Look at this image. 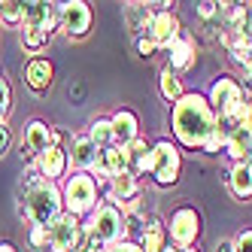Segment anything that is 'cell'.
<instances>
[{
	"instance_id": "obj_16",
	"label": "cell",
	"mask_w": 252,
	"mask_h": 252,
	"mask_svg": "<svg viewBox=\"0 0 252 252\" xmlns=\"http://www.w3.org/2000/svg\"><path fill=\"white\" fill-rule=\"evenodd\" d=\"M33 170H37L43 179H49V183H64L67 173H70L67 146H52L49 152L37 155V161H33Z\"/></svg>"
},
{
	"instance_id": "obj_1",
	"label": "cell",
	"mask_w": 252,
	"mask_h": 252,
	"mask_svg": "<svg viewBox=\"0 0 252 252\" xmlns=\"http://www.w3.org/2000/svg\"><path fill=\"white\" fill-rule=\"evenodd\" d=\"M15 204H19V216L28 225L49 228L64 213L61 183H49L33 167H25L19 189H15Z\"/></svg>"
},
{
	"instance_id": "obj_13",
	"label": "cell",
	"mask_w": 252,
	"mask_h": 252,
	"mask_svg": "<svg viewBox=\"0 0 252 252\" xmlns=\"http://www.w3.org/2000/svg\"><path fill=\"white\" fill-rule=\"evenodd\" d=\"M22 25L25 28H40V31L55 37V31H61L58 3H49V0H28V3H22Z\"/></svg>"
},
{
	"instance_id": "obj_10",
	"label": "cell",
	"mask_w": 252,
	"mask_h": 252,
	"mask_svg": "<svg viewBox=\"0 0 252 252\" xmlns=\"http://www.w3.org/2000/svg\"><path fill=\"white\" fill-rule=\"evenodd\" d=\"M64 140H70V137H64L61 128H55V125H49V122H43V119H31V122L25 125L22 146H25L33 158H37V155L49 152L52 146H67Z\"/></svg>"
},
{
	"instance_id": "obj_35",
	"label": "cell",
	"mask_w": 252,
	"mask_h": 252,
	"mask_svg": "<svg viewBox=\"0 0 252 252\" xmlns=\"http://www.w3.org/2000/svg\"><path fill=\"white\" fill-rule=\"evenodd\" d=\"M231 243H234V252H252V228H240L231 237Z\"/></svg>"
},
{
	"instance_id": "obj_11",
	"label": "cell",
	"mask_w": 252,
	"mask_h": 252,
	"mask_svg": "<svg viewBox=\"0 0 252 252\" xmlns=\"http://www.w3.org/2000/svg\"><path fill=\"white\" fill-rule=\"evenodd\" d=\"M140 197H143V183H140L134 173H119V176H113L110 179V189L103 191V201L116 204L122 213H128L131 207L143 204Z\"/></svg>"
},
{
	"instance_id": "obj_21",
	"label": "cell",
	"mask_w": 252,
	"mask_h": 252,
	"mask_svg": "<svg viewBox=\"0 0 252 252\" xmlns=\"http://www.w3.org/2000/svg\"><path fill=\"white\" fill-rule=\"evenodd\" d=\"M149 149H152V143L143 137V134L134 143L125 146V155H128V173H134L137 179L149 173Z\"/></svg>"
},
{
	"instance_id": "obj_30",
	"label": "cell",
	"mask_w": 252,
	"mask_h": 252,
	"mask_svg": "<svg viewBox=\"0 0 252 252\" xmlns=\"http://www.w3.org/2000/svg\"><path fill=\"white\" fill-rule=\"evenodd\" d=\"M0 25L22 28V3L19 0H0Z\"/></svg>"
},
{
	"instance_id": "obj_42",
	"label": "cell",
	"mask_w": 252,
	"mask_h": 252,
	"mask_svg": "<svg viewBox=\"0 0 252 252\" xmlns=\"http://www.w3.org/2000/svg\"><path fill=\"white\" fill-rule=\"evenodd\" d=\"M0 252H19V249H15V243H9V240H0Z\"/></svg>"
},
{
	"instance_id": "obj_25",
	"label": "cell",
	"mask_w": 252,
	"mask_h": 252,
	"mask_svg": "<svg viewBox=\"0 0 252 252\" xmlns=\"http://www.w3.org/2000/svg\"><path fill=\"white\" fill-rule=\"evenodd\" d=\"M137 246L143 252H161L167 246V222L164 219H149V225L143 231V237L137 240Z\"/></svg>"
},
{
	"instance_id": "obj_44",
	"label": "cell",
	"mask_w": 252,
	"mask_h": 252,
	"mask_svg": "<svg viewBox=\"0 0 252 252\" xmlns=\"http://www.w3.org/2000/svg\"><path fill=\"white\" fill-rule=\"evenodd\" d=\"M161 252H183V249H179V246H173V243L167 240V246H164V249H161Z\"/></svg>"
},
{
	"instance_id": "obj_45",
	"label": "cell",
	"mask_w": 252,
	"mask_h": 252,
	"mask_svg": "<svg viewBox=\"0 0 252 252\" xmlns=\"http://www.w3.org/2000/svg\"><path fill=\"white\" fill-rule=\"evenodd\" d=\"M183 252H201V249H197V246H191V249H183Z\"/></svg>"
},
{
	"instance_id": "obj_17",
	"label": "cell",
	"mask_w": 252,
	"mask_h": 252,
	"mask_svg": "<svg viewBox=\"0 0 252 252\" xmlns=\"http://www.w3.org/2000/svg\"><path fill=\"white\" fill-rule=\"evenodd\" d=\"M194 61H197V43H194V37L183 33V37L167 49V67L173 73H186V70L194 67Z\"/></svg>"
},
{
	"instance_id": "obj_8",
	"label": "cell",
	"mask_w": 252,
	"mask_h": 252,
	"mask_svg": "<svg viewBox=\"0 0 252 252\" xmlns=\"http://www.w3.org/2000/svg\"><path fill=\"white\" fill-rule=\"evenodd\" d=\"M197 237H201V213L189 204L176 207L167 219V240L179 249H191L197 246Z\"/></svg>"
},
{
	"instance_id": "obj_39",
	"label": "cell",
	"mask_w": 252,
	"mask_h": 252,
	"mask_svg": "<svg viewBox=\"0 0 252 252\" xmlns=\"http://www.w3.org/2000/svg\"><path fill=\"white\" fill-rule=\"evenodd\" d=\"M240 85H243V92H246V97H249V94H252V58L243 64V82H240Z\"/></svg>"
},
{
	"instance_id": "obj_28",
	"label": "cell",
	"mask_w": 252,
	"mask_h": 252,
	"mask_svg": "<svg viewBox=\"0 0 252 252\" xmlns=\"http://www.w3.org/2000/svg\"><path fill=\"white\" fill-rule=\"evenodd\" d=\"M85 134L92 137V143H94L100 152L110 149V146H116V134H113V122H110V116H97V119H92V125H88Z\"/></svg>"
},
{
	"instance_id": "obj_14",
	"label": "cell",
	"mask_w": 252,
	"mask_h": 252,
	"mask_svg": "<svg viewBox=\"0 0 252 252\" xmlns=\"http://www.w3.org/2000/svg\"><path fill=\"white\" fill-rule=\"evenodd\" d=\"M183 22H179V15L176 12H152V22H149V31H146V37L158 46V49H170L179 37H183Z\"/></svg>"
},
{
	"instance_id": "obj_23",
	"label": "cell",
	"mask_w": 252,
	"mask_h": 252,
	"mask_svg": "<svg viewBox=\"0 0 252 252\" xmlns=\"http://www.w3.org/2000/svg\"><path fill=\"white\" fill-rule=\"evenodd\" d=\"M225 155L234 161V164H243V161H249V158H252V131H246V128H234V131L228 134Z\"/></svg>"
},
{
	"instance_id": "obj_15",
	"label": "cell",
	"mask_w": 252,
	"mask_h": 252,
	"mask_svg": "<svg viewBox=\"0 0 252 252\" xmlns=\"http://www.w3.org/2000/svg\"><path fill=\"white\" fill-rule=\"evenodd\" d=\"M22 79L33 94H46L52 88V82H55V64H52V58H46V55L28 58L25 67H22Z\"/></svg>"
},
{
	"instance_id": "obj_7",
	"label": "cell",
	"mask_w": 252,
	"mask_h": 252,
	"mask_svg": "<svg viewBox=\"0 0 252 252\" xmlns=\"http://www.w3.org/2000/svg\"><path fill=\"white\" fill-rule=\"evenodd\" d=\"M85 246V219L61 213L49 225V252H82Z\"/></svg>"
},
{
	"instance_id": "obj_29",
	"label": "cell",
	"mask_w": 252,
	"mask_h": 252,
	"mask_svg": "<svg viewBox=\"0 0 252 252\" xmlns=\"http://www.w3.org/2000/svg\"><path fill=\"white\" fill-rule=\"evenodd\" d=\"M122 216H125V237L137 243V240L143 237V231H146V225H149L146 210H143V204H137V207H131L128 213H122Z\"/></svg>"
},
{
	"instance_id": "obj_6",
	"label": "cell",
	"mask_w": 252,
	"mask_h": 252,
	"mask_svg": "<svg viewBox=\"0 0 252 252\" xmlns=\"http://www.w3.org/2000/svg\"><path fill=\"white\" fill-rule=\"evenodd\" d=\"M179 173H183V152L173 140L167 137H158L152 140V149H149V173L152 183L158 189H173L179 183Z\"/></svg>"
},
{
	"instance_id": "obj_2",
	"label": "cell",
	"mask_w": 252,
	"mask_h": 252,
	"mask_svg": "<svg viewBox=\"0 0 252 252\" xmlns=\"http://www.w3.org/2000/svg\"><path fill=\"white\" fill-rule=\"evenodd\" d=\"M216 113L207 103L204 92H186L173 106H170V131L179 146L186 149H204L207 137L216 128Z\"/></svg>"
},
{
	"instance_id": "obj_18",
	"label": "cell",
	"mask_w": 252,
	"mask_h": 252,
	"mask_svg": "<svg viewBox=\"0 0 252 252\" xmlns=\"http://www.w3.org/2000/svg\"><path fill=\"white\" fill-rule=\"evenodd\" d=\"M113 122V134H116V143L119 146H128V143H134L140 137V119L134 110H128V106H122V110H116L110 116Z\"/></svg>"
},
{
	"instance_id": "obj_33",
	"label": "cell",
	"mask_w": 252,
	"mask_h": 252,
	"mask_svg": "<svg viewBox=\"0 0 252 252\" xmlns=\"http://www.w3.org/2000/svg\"><path fill=\"white\" fill-rule=\"evenodd\" d=\"M28 243H31V249H37V252H49V228L31 225L28 228Z\"/></svg>"
},
{
	"instance_id": "obj_40",
	"label": "cell",
	"mask_w": 252,
	"mask_h": 252,
	"mask_svg": "<svg viewBox=\"0 0 252 252\" xmlns=\"http://www.w3.org/2000/svg\"><path fill=\"white\" fill-rule=\"evenodd\" d=\"M110 252H143L134 240H119L116 246H110Z\"/></svg>"
},
{
	"instance_id": "obj_12",
	"label": "cell",
	"mask_w": 252,
	"mask_h": 252,
	"mask_svg": "<svg viewBox=\"0 0 252 252\" xmlns=\"http://www.w3.org/2000/svg\"><path fill=\"white\" fill-rule=\"evenodd\" d=\"M97 155L100 149L92 143V137H88L85 131L73 134L67 140V161H70V173H92L94 164H97Z\"/></svg>"
},
{
	"instance_id": "obj_34",
	"label": "cell",
	"mask_w": 252,
	"mask_h": 252,
	"mask_svg": "<svg viewBox=\"0 0 252 252\" xmlns=\"http://www.w3.org/2000/svg\"><path fill=\"white\" fill-rule=\"evenodd\" d=\"M134 49H137V55H140L143 61H149V58H155L158 52H161V49H158V46H155V43H152L149 37H137V40H134Z\"/></svg>"
},
{
	"instance_id": "obj_9",
	"label": "cell",
	"mask_w": 252,
	"mask_h": 252,
	"mask_svg": "<svg viewBox=\"0 0 252 252\" xmlns=\"http://www.w3.org/2000/svg\"><path fill=\"white\" fill-rule=\"evenodd\" d=\"M92 22H94L92 3H85V0H64V3H58V25H61L64 37H70V40L88 37Z\"/></svg>"
},
{
	"instance_id": "obj_43",
	"label": "cell",
	"mask_w": 252,
	"mask_h": 252,
	"mask_svg": "<svg viewBox=\"0 0 252 252\" xmlns=\"http://www.w3.org/2000/svg\"><path fill=\"white\" fill-rule=\"evenodd\" d=\"M246 22H249V33H252V3H246Z\"/></svg>"
},
{
	"instance_id": "obj_41",
	"label": "cell",
	"mask_w": 252,
	"mask_h": 252,
	"mask_svg": "<svg viewBox=\"0 0 252 252\" xmlns=\"http://www.w3.org/2000/svg\"><path fill=\"white\" fill-rule=\"evenodd\" d=\"M213 252H234V243L231 240H219V243L213 246Z\"/></svg>"
},
{
	"instance_id": "obj_26",
	"label": "cell",
	"mask_w": 252,
	"mask_h": 252,
	"mask_svg": "<svg viewBox=\"0 0 252 252\" xmlns=\"http://www.w3.org/2000/svg\"><path fill=\"white\" fill-rule=\"evenodd\" d=\"M19 43H22V49L28 52L31 58H40L43 52L49 49V43H52V33H46V31H40V28H19Z\"/></svg>"
},
{
	"instance_id": "obj_27",
	"label": "cell",
	"mask_w": 252,
	"mask_h": 252,
	"mask_svg": "<svg viewBox=\"0 0 252 252\" xmlns=\"http://www.w3.org/2000/svg\"><path fill=\"white\" fill-rule=\"evenodd\" d=\"M158 92H161V97H164L170 106L186 94V88H183V79H179V73H173L167 64L158 70Z\"/></svg>"
},
{
	"instance_id": "obj_20",
	"label": "cell",
	"mask_w": 252,
	"mask_h": 252,
	"mask_svg": "<svg viewBox=\"0 0 252 252\" xmlns=\"http://www.w3.org/2000/svg\"><path fill=\"white\" fill-rule=\"evenodd\" d=\"M225 183L237 201H252V167H249V161L231 164V170L225 173Z\"/></svg>"
},
{
	"instance_id": "obj_38",
	"label": "cell",
	"mask_w": 252,
	"mask_h": 252,
	"mask_svg": "<svg viewBox=\"0 0 252 252\" xmlns=\"http://www.w3.org/2000/svg\"><path fill=\"white\" fill-rule=\"evenodd\" d=\"M12 146V131L6 128V122H0V158H3Z\"/></svg>"
},
{
	"instance_id": "obj_37",
	"label": "cell",
	"mask_w": 252,
	"mask_h": 252,
	"mask_svg": "<svg viewBox=\"0 0 252 252\" xmlns=\"http://www.w3.org/2000/svg\"><path fill=\"white\" fill-rule=\"evenodd\" d=\"M237 128H246V131H252V97L246 100V106L240 110V116H237Z\"/></svg>"
},
{
	"instance_id": "obj_46",
	"label": "cell",
	"mask_w": 252,
	"mask_h": 252,
	"mask_svg": "<svg viewBox=\"0 0 252 252\" xmlns=\"http://www.w3.org/2000/svg\"><path fill=\"white\" fill-rule=\"evenodd\" d=\"M249 167H252V158H249Z\"/></svg>"
},
{
	"instance_id": "obj_31",
	"label": "cell",
	"mask_w": 252,
	"mask_h": 252,
	"mask_svg": "<svg viewBox=\"0 0 252 252\" xmlns=\"http://www.w3.org/2000/svg\"><path fill=\"white\" fill-rule=\"evenodd\" d=\"M228 128H222L219 122H216V128H213V134L207 137V143H204V155H219V152H225V146H228Z\"/></svg>"
},
{
	"instance_id": "obj_24",
	"label": "cell",
	"mask_w": 252,
	"mask_h": 252,
	"mask_svg": "<svg viewBox=\"0 0 252 252\" xmlns=\"http://www.w3.org/2000/svg\"><path fill=\"white\" fill-rule=\"evenodd\" d=\"M219 43L228 49V55H231L234 64L243 67L252 58V33H222Z\"/></svg>"
},
{
	"instance_id": "obj_4",
	"label": "cell",
	"mask_w": 252,
	"mask_h": 252,
	"mask_svg": "<svg viewBox=\"0 0 252 252\" xmlns=\"http://www.w3.org/2000/svg\"><path fill=\"white\" fill-rule=\"evenodd\" d=\"M246 100L249 97L243 92L240 79L231 76V73H219V76L210 82V88H207V103L213 106V113H216V119H219V125H222V128H228V131L237 128V116H240V110L246 106Z\"/></svg>"
},
{
	"instance_id": "obj_36",
	"label": "cell",
	"mask_w": 252,
	"mask_h": 252,
	"mask_svg": "<svg viewBox=\"0 0 252 252\" xmlns=\"http://www.w3.org/2000/svg\"><path fill=\"white\" fill-rule=\"evenodd\" d=\"M219 15V3H213V0H204V3H197V19L207 22V19H216Z\"/></svg>"
},
{
	"instance_id": "obj_19",
	"label": "cell",
	"mask_w": 252,
	"mask_h": 252,
	"mask_svg": "<svg viewBox=\"0 0 252 252\" xmlns=\"http://www.w3.org/2000/svg\"><path fill=\"white\" fill-rule=\"evenodd\" d=\"M152 12H155L152 3H125L122 19H125V28L134 33V40L137 37H146L149 22H152Z\"/></svg>"
},
{
	"instance_id": "obj_32",
	"label": "cell",
	"mask_w": 252,
	"mask_h": 252,
	"mask_svg": "<svg viewBox=\"0 0 252 252\" xmlns=\"http://www.w3.org/2000/svg\"><path fill=\"white\" fill-rule=\"evenodd\" d=\"M12 113V85L6 79V73L0 70V122H6Z\"/></svg>"
},
{
	"instance_id": "obj_5",
	"label": "cell",
	"mask_w": 252,
	"mask_h": 252,
	"mask_svg": "<svg viewBox=\"0 0 252 252\" xmlns=\"http://www.w3.org/2000/svg\"><path fill=\"white\" fill-rule=\"evenodd\" d=\"M61 201H64V213L76 216V219H88L103 201V194L92 179V173H67V179L61 183Z\"/></svg>"
},
{
	"instance_id": "obj_3",
	"label": "cell",
	"mask_w": 252,
	"mask_h": 252,
	"mask_svg": "<svg viewBox=\"0 0 252 252\" xmlns=\"http://www.w3.org/2000/svg\"><path fill=\"white\" fill-rule=\"evenodd\" d=\"M125 237V216L116 204L100 201L97 210L85 219V246L82 252H110V246H116Z\"/></svg>"
},
{
	"instance_id": "obj_22",
	"label": "cell",
	"mask_w": 252,
	"mask_h": 252,
	"mask_svg": "<svg viewBox=\"0 0 252 252\" xmlns=\"http://www.w3.org/2000/svg\"><path fill=\"white\" fill-rule=\"evenodd\" d=\"M97 173H106V176H119V173H128V155H125V146H110V149H103L97 155V164H94Z\"/></svg>"
}]
</instances>
